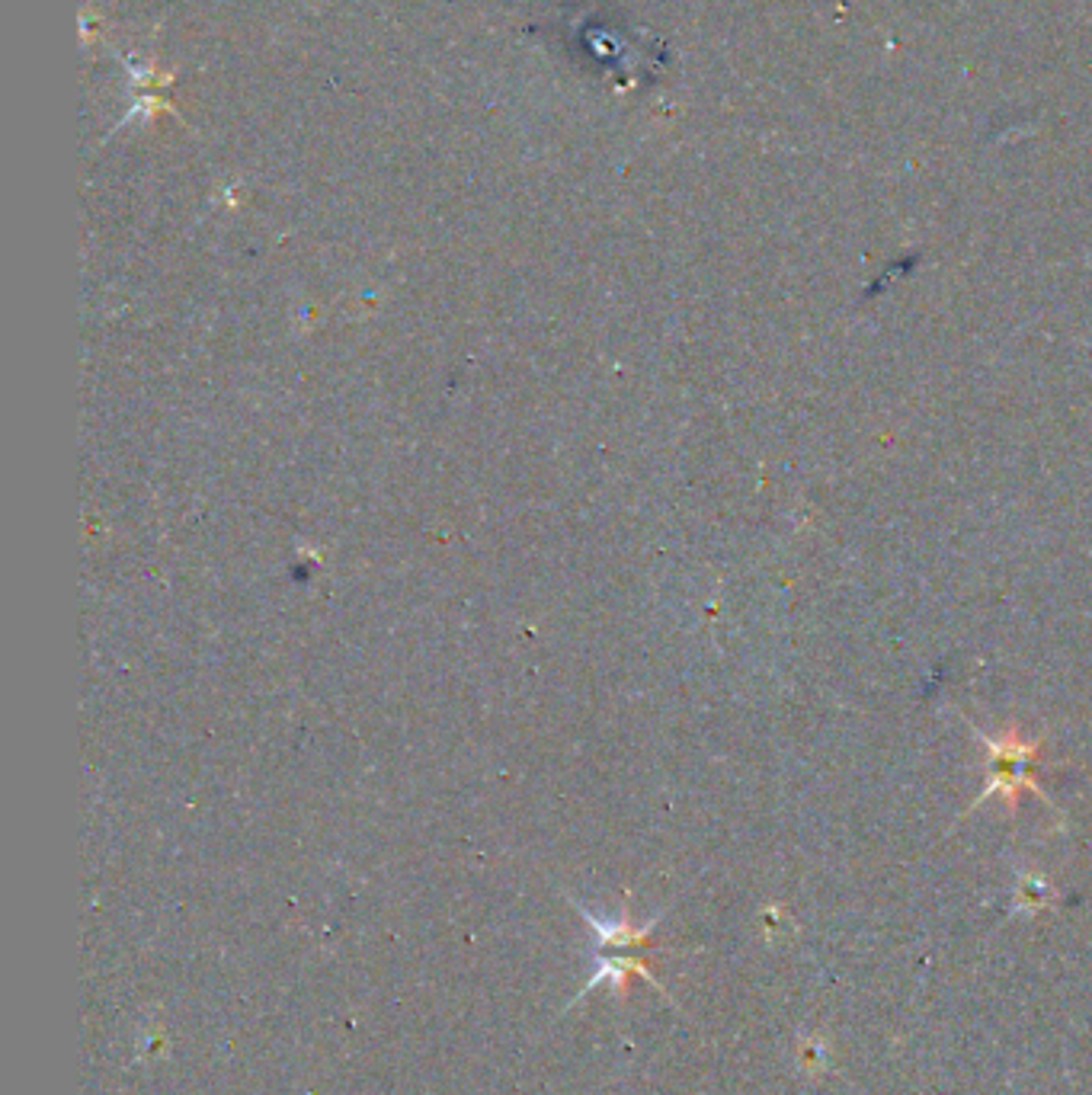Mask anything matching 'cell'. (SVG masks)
Here are the masks:
<instances>
[{"label":"cell","instance_id":"6da1fadb","mask_svg":"<svg viewBox=\"0 0 1092 1095\" xmlns=\"http://www.w3.org/2000/svg\"><path fill=\"white\" fill-rule=\"evenodd\" d=\"M587 926L590 929H596V936H599V945H605V948H616V951H625V948H635V945H641L644 939H647V932H650V926L653 923H647V926H628V923H622V919H619V923H616V919H609V923H605V919H596V916H590L587 913Z\"/></svg>","mask_w":1092,"mask_h":1095}]
</instances>
